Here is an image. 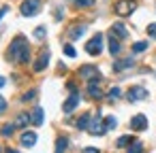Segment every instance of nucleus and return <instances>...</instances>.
<instances>
[{
  "label": "nucleus",
  "mask_w": 156,
  "mask_h": 153,
  "mask_svg": "<svg viewBox=\"0 0 156 153\" xmlns=\"http://www.w3.org/2000/svg\"><path fill=\"white\" fill-rule=\"evenodd\" d=\"M9 55L15 62H20V64H26L30 60V47H28V43H26L24 36H15L13 38V43L9 47Z\"/></svg>",
  "instance_id": "1"
},
{
  "label": "nucleus",
  "mask_w": 156,
  "mask_h": 153,
  "mask_svg": "<svg viewBox=\"0 0 156 153\" xmlns=\"http://www.w3.org/2000/svg\"><path fill=\"white\" fill-rule=\"evenodd\" d=\"M86 51H88L90 55H101V51H103V34H101V32H96V34L86 43Z\"/></svg>",
  "instance_id": "2"
},
{
  "label": "nucleus",
  "mask_w": 156,
  "mask_h": 153,
  "mask_svg": "<svg viewBox=\"0 0 156 153\" xmlns=\"http://www.w3.org/2000/svg\"><path fill=\"white\" fill-rule=\"evenodd\" d=\"M88 132H90L92 136H103V134L107 132V128H105V121H103V115H101V113H96V115L92 117Z\"/></svg>",
  "instance_id": "3"
},
{
  "label": "nucleus",
  "mask_w": 156,
  "mask_h": 153,
  "mask_svg": "<svg viewBox=\"0 0 156 153\" xmlns=\"http://www.w3.org/2000/svg\"><path fill=\"white\" fill-rule=\"evenodd\" d=\"M41 11V0H24L22 2V15L24 17H34Z\"/></svg>",
  "instance_id": "4"
},
{
  "label": "nucleus",
  "mask_w": 156,
  "mask_h": 153,
  "mask_svg": "<svg viewBox=\"0 0 156 153\" xmlns=\"http://www.w3.org/2000/svg\"><path fill=\"white\" fill-rule=\"evenodd\" d=\"M145 98H147V89L141 87V85H133L126 91V100L128 102H139V100H145Z\"/></svg>",
  "instance_id": "5"
},
{
  "label": "nucleus",
  "mask_w": 156,
  "mask_h": 153,
  "mask_svg": "<svg viewBox=\"0 0 156 153\" xmlns=\"http://www.w3.org/2000/svg\"><path fill=\"white\" fill-rule=\"evenodd\" d=\"M133 9H135V2H133V0H118V2H115V13L122 15V17L130 15Z\"/></svg>",
  "instance_id": "6"
},
{
  "label": "nucleus",
  "mask_w": 156,
  "mask_h": 153,
  "mask_svg": "<svg viewBox=\"0 0 156 153\" xmlns=\"http://www.w3.org/2000/svg\"><path fill=\"white\" fill-rule=\"evenodd\" d=\"M79 77H83V79H88V81H92V79H98L101 75H98V68H96L94 64H83V66L79 68Z\"/></svg>",
  "instance_id": "7"
},
{
  "label": "nucleus",
  "mask_w": 156,
  "mask_h": 153,
  "mask_svg": "<svg viewBox=\"0 0 156 153\" xmlns=\"http://www.w3.org/2000/svg\"><path fill=\"white\" fill-rule=\"evenodd\" d=\"M130 128L135 130V132H143V130H147V117L145 115H135L133 119H130Z\"/></svg>",
  "instance_id": "8"
},
{
  "label": "nucleus",
  "mask_w": 156,
  "mask_h": 153,
  "mask_svg": "<svg viewBox=\"0 0 156 153\" xmlns=\"http://www.w3.org/2000/svg\"><path fill=\"white\" fill-rule=\"evenodd\" d=\"M88 94H90L92 98H103V91H101V77L88 81Z\"/></svg>",
  "instance_id": "9"
},
{
  "label": "nucleus",
  "mask_w": 156,
  "mask_h": 153,
  "mask_svg": "<svg viewBox=\"0 0 156 153\" xmlns=\"http://www.w3.org/2000/svg\"><path fill=\"white\" fill-rule=\"evenodd\" d=\"M77 104H79V94L75 91V94H71V96H69V100L62 104V111L69 115V113H73V111L77 108Z\"/></svg>",
  "instance_id": "10"
},
{
  "label": "nucleus",
  "mask_w": 156,
  "mask_h": 153,
  "mask_svg": "<svg viewBox=\"0 0 156 153\" xmlns=\"http://www.w3.org/2000/svg\"><path fill=\"white\" fill-rule=\"evenodd\" d=\"M135 66V60L133 58H124V60H118V62H113V70L115 72H120V70H126V68H133Z\"/></svg>",
  "instance_id": "11"
},
{
  "label": "nucleus",
  "mask_w": 156,
  "mask_h": 153,
  "mask_svg": "<svg viewBox=\"0 0 156 153\" xmlns=\"http://www.w3.org/2000/svg\"><path fill=\"white\" fill-rule=\"evenodd\" d=\"M111 34H113L115 38H126V36H128V30L124 28V24L115 22V24L111 26Z\"/></svg>",
  "instance_id": "12"
},
{
  "label": "nucleus",
  "mask_w": 156,
  "mask_h": 153,
  "mask_svg": "<svg viewBox=\"0 0 156 153\" xmlns=\"http://www.w3.org/2000/svg\"><path fill=\"white\" fill-rule=\"evenodd\" d=\"M28 123H32L30 113H20V115L15 117V121H13V125H15V128H28Z\"/></svg>",
  "instance_id": "13"
},
{
  "label": "nucleus",
  "mask_w": 156,
  "mask_h": 153,
  "mask_svg": "<svg viewBox=\"0 0 156 153\" xmlns=\"http://www.w3.org/2000/svg\"><path fill=\"white\" fill-rule=\"evenodd\" d=\"M47 64H49V53H47V51H43V53L39 55V60L34 62V66H32V68H34L37 72H41V70H43Z\"/></svg>",
  "instance_id": "14"
},
{
  "label": "nucleus",
  "mask_w": 156,
  "mask_h": 153,
  "mask_svg": "<svg viewBox=\"0 0 156 153\" xmlns=\"http://www.w3.org/2000/svg\"><path fill=\"white\" fill-rule=\"evenodd\" d=\"M20 142H22V147H34V142H37V134H34V132H24L22 138H20Z\"/></svg>",
  "instance_id": "15"
},
{
  "label": "nucleus",
  "mask_w": 156,
  "mask_h": 153,
  "mask_svg": "<svg viewBox=\"0 0 156 153\" xmlns=\"http://www.w3.org/2000/svg\"><path fill=\"white\" fill-rule=\"evenodd\" d=\"M120 51H122V45H120V41H118V38H115V36L111 34V36H109V53H111V55L115 58V55H118Z\"/></svg>",
  "instance_id": "16"
},
{
  "label": "nucleus",
  "mask_w": 156,
  "mask_h": 153,
  "mask_svg": "<svg viewBox=\"0 0 156 153\" xmlns=\"http://www.w3.org/2000/svg\"><path fill=\"white\" fill-rule=\"evenodd\" d=\"M30 119H32V125H34V128H39V125L43 123V108H41V106H37V108L30 113Z\"/></svg>",
  "instance_id": "17"
},
{
  "label": "nucleus",
  "mask_w": 156,
  "mask_h": 153,
  "mask_svg": "<svg viewBox=\"0 0 156 153\" xmlns=\"http://www.w3.org/2000/svg\"><path fill=\"white\" fill-rule=\"evenodd\" d=\"M90 121H92V115H90V113H83V115L77 119V130H88V128H90Z\"/></svg>",
  "instance_id": "18"
},
{
  "label": "nucleus",
  "mask_w": 156,
  "mask_h": 153,
  "mask_svg": "<svg viewBox=\"0 0 156 153\" xmlns=\"http://www.w3.org/2000/svg\"><path fill=\"white\" fill-rule=\"evenodd\" d=\"M66 147H69V138H66V136H60V138L56 140V151H54V153H64Z\"/></svg>",
  "instance_id": "19"
},
{
  "label": "nucleus",
  "mask_w": 156,
  "mask_h": 153,
  "mask_svg": "<svg viewBox=\"0 0 156 153\" xmlns=\"http://www.w3.org/2000/svg\"><path fill=\"white\" fill-rule=\"evenodd\" d=\"M86 34V26H75V28H71V32H69V36L75 41V38H79V36H83Z\"/></svg>",
  "instance_id": "20"
},
{
  "label": "nucleus",
  "mask_w": 156,
  "mask_h": 153,
  "mask_svg": "<svg viewBox=\"0 0 156 153\" xmlns=\"http://www.w3.org/2000/svg\"><path fill=\"white\" fill-rule=\"evenodd\" d=\"M128 153H143V142L141 140H133L128 145Z\"/></svg>",
  "instance_id": "21"
},
{
  "label": "nucleus",
  "mask_w": 156,
  "mask_h": 153,
  "mask_svg": "<svg viewBox=\"0 0 156 153\" xmlns=\"http://www.w3.org/2000/svg\"><path fill=\"white\" fill-rule=\"evenodd\" d=\"M130 142H133V138L126 134V136H120V138L115 140V147H118V149H124V147H128Z\"/></svg>",
  "instance_id": "22"
},
{
  "label": "nucleus",
  "mask_w": 156,
  "mask_h": 153,
  "mask_svg": "<svg viewBox=\"0 0 156 153\" xmlns=\"http://www.w3.org/2000/svg\"><path fill=\"white\" fill-rule=\"evenodd\" d=\"M107 98H109L111 102H113V100H120V98H122V89H120V87H111V89H109V96H107Z\"/></svg>",
  "instance_id": "23"
},
{
  "label": "nucleus",
  "mask_w": 156,
  "mask_h": 153,
  "mask_svg": "<svg viewBox=\"0 0 156 153\" xmlns=\"http://www.w3.org/2000/svg\"><path fill=\"white\" fill-rule=\"evenodd\" d=\"M147 49V43L145 41H139V43H133V53H141Z\"/></svg>",
  "instance_id": "24"
},
{
  "label": "nucleus",
  "mask_w": 156,
  "mask_h": 153,
  "mask_svg": "<svg viewBox=\"0 0 156 153\" xmlns=\"http://www.w3.org/2000/svg\"><path fill=\"white\" fill-rule=\"evenodd\" d=\"M103 121H105V128H107V130H113V128L118 125V119H115L113 115H109V117H105Z\"/></svg>",
  "instance_id": "25"
},
{
  "label": "nucleus",
  "mask_w": 156,
  "mask_h": 153,
  "mask_svg": "<svg viewBox=\"0 0 156 153\" xmlns=\"http://www.w3.org/2000/svg\"><path fill=\"white\" fill-rule=\"evenodd\" d=\"M13 130H15V125H13V123H7V125H2V130H0V134H2L5 138H9V136L13 134Z\"/></svg>",
  "instance_id": "26"
},
{
  "label": "nucleus",
  "mask_w": 156,
  "mask_h": 153,
  "mask_svg": "<svg viewBox=\"0 0 156 153\" xmlns=\"http://www.w3.org/2000/svg\"><path fill=\"white\" fill-rule=\"evenodd\" d=\"M45 34H47V30H45V26H39L37 30H34V38H45Z\"/></svg>",
  "instance_id": "27"
},
{
  "label": "nucleus",
  "mask_w": 156,
  "mask_h": 153,
  "mask_svg": "<svg viewBox=\"0 0 156 153\" xmlns=\"http://www.w3.org/2000/svg\"><path fill=\"white\" fill-rule=\"evenodd\" d=\"M37 98V89H30V91H26L24 96H22V100L24 102H28V100H34Z\"/></svg>",
  "instance_id": "28"
},
{
  "label": "nucleus",
  "mask_w": 156,
  "mask_h": 153,
  "mask_svg": "<svg viewBox=\"0 0 156 153\" xmlns=\"http://www.w3.org/2000/svg\"><path fill=\"white\" fill-rule=\"evenodd\" d=\"M147 36L150 38H156V24H150L147 26Z\"/></svg>",
  "instance_id": "29"
},
{
  "label": "nucleus",
  "mask_w": 156,
  "mask_h": 153,
  "mask_svg": "<svg viewBox=\"0 0 156 153\" xmlns=\"http://www.w3.org/2000/svg\"><path fill=\"white\" fill-rule=\"evenodd\" d=\"M77 7H92L94 5V0H75Z\"/></svg>",
  "instance_id": "30"
},
{
  "label": "nucleus",
  "mask_w": 156,
  "mask_h": 153,
  "mask_svg": "<svg viewBox=\"0 0 156 153\" xmlns=\"http://www.w3.org/2000/svg\"><path fill=\"white\" fill-rule=\"evenodd\" d=\"M64 53H66L69 58H75V49H73V45H64Z\"/></svg>",
  "instance_id": "31"
},
{
  "label": "nucleus",
  "mask_w": 156,
  "mask_h": 153,
  "mask_svg": "<svg viewBox=\"0 0 156 153\" xmlns=\"http://www.w3.org/2000/svg\"><path fill=\"white\" fill-rule=\"evenodd\" d=\"M5 111H7V100H5L2 96H0V115H2Z\"/></svg>",
  "instance_id": "32"
},
{
  "label": "nucleus",
  "mask_w": 156,
  "mask_h": 153,
  "mask_svg": "<svg viewBox=\"0 0 156 153\" xmlns=\"http://www.w3.org/2000/svg\"><path fill=\"white\" fill-rule=\"evenodd\" d=\"M81 153H101V151H98L96 147H86V149H83Z\"/></svg>",
  "instance_id": "33"
},
{
  "label": "nucleus",
  "mask_w": 156,
  "mask_h": 153,
  "mask_svg": "<svg viewBox=\"0 0 156 153\" xmlns=\"http://www.w3.org/2000/svg\"><path fill=\"white\" fill-rule=\"evenodd\" d=\"M5 83H7V79H5V77H0V87H5Z\"/></svg>",
  "instance_id": "34"
},
{
  "label": "nucleus",
  "mask_w": 156,
  "mask_h": 153,
  "mask_svg": "<svg viewBox=\"0 0 156 153\" xmlns=\"http://www.w3.org/2000/svg\"><path fill=\"white\" fill-rule=\"evenodd\" d=\"M5 153H17V151H15V149H7Z\"/></svg>",
  "instance_id": "35"
},
{
  "label": "nucleus",
  "mask_w": 156,
  "mask_h": 153,
  "mask_svg": "<svg viewBox=\"0 0 156 153\" xmlns=\"http://www.w3.org/2000/svg\"><path fill=\"white\" fill-rule=\"evenodd\" d=\"M0 153H2V147H0Z\"/></svg>",
  "instance_id": "36"
}]
</instances>
